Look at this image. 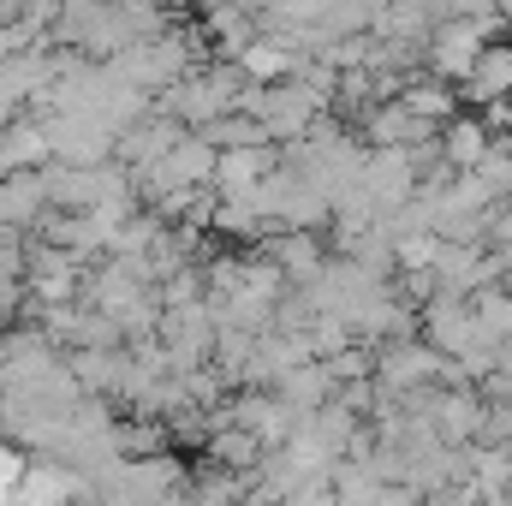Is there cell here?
<instances>
[{"label":"cell","instance_id":"6da1fadb","mask_svg":"<svg viewBox=\"0 0 512 506\" xmlns=\"http://www.w3.org/2000/svg\"><path fill=\"white\" fill-rule=\"evenodd\" d=\"M483 48H489V36H483L477 24L447 18V24H435V36H429V48H423V66H429V78L465 84V78H471V66L483 60Z\"/></svg>","mask_w":512,"mask_h":506},{"label":"cell","instance_id":"7a4b0ae2","mask_svg":"<svg viewBox=\"0 0 512 506\" xmlns=\"http://www.w3.org/2000/svg\"><path fill=\"white\" fill-rule=\"evenodd\" d=\"M489 149H495V131H489L483 114H459V120H447L441 137H435V155H441L447 173H477L489 161Z\"/></svg>","mask_w":512,"mask_h":506},{"label":"cell","instance_id":"3957f363","mask_svg":"<svg viewBox=\"0 0 512 506\" xmlns=\"http://www.w3.org/2000/svg\"><path fill=\"white\" fill-rule=\"evenodd\" d=\"M54 215V197H48V173H6L0 179V227H42Z\"/></svg>","mask_w":512,"mask_h":506},{"label":"cell","instance_id":"277c9868","mask_svg":"<svg viewBox=\"0 0 512 506\" xmlns=\"http://www.w3.org/2000/svg\"><path fill=\"white\" fill-rule=\"evenodd\" d=\"M268 262H274L286 280H304V286H316V280L328 274V245H322V233H310V227H292V233H274V239H268Z\"/></svg>","mask_w":512,"mask_h":506},{"label":"cell","instance_id":"5b68a950","mask_svg":"<svg viewBox=\"0 0 512 506\" xmlns=\"http://www.w3.org/2000/svg\"><path fill=\"white\" fill-rule=\"evenodd\" d=\"M459 96H465V102H477V108L512 102V48L489 42V48H483V60L471 66V78L459 84Z\"/></svg>","mask_w":512,"mask_h":506},{"label":"cell","instance_id":"8992f818","mask_svg":"<svg viewBox=\"0 0 512 506\" xmlns=\"http://www.w3.org/2000/svg\"><path fill=\"white\" fill-rule=\"evenodd\" d=\"M399 102L423 120V126H447V120H459V84H447V78H405V90H399Z\"/></svg>","mask_w":512,"mask_h":506},{"label":"cell","instance_id":"52a82bcc","mask_svg":"<svg viewBox=\"0 0 512 506\" xmlns=\"http://www.w3.org/2000/svg\"><path fill=\"white\" fill-rule=\"evenodd\" d=\"M197 137H209L215 149H262V143H274V137H268V131H262L251 114H245V108H239V114H221V120H209Z\"/></svg>","mask_w":512,"mask_h":506},{"label":"cell","instance_id":"ba28073f","mask_svg":"<svg viewBox=\"0 0 512 506\" xmlns=\"http://www.w3.org/2000/svg\"><path fill=\"white\" fill-rule=\"evenodd\" d=\"M477 185L489 191V203H512V143L507 137H495L489 161L477 167Z\"/></svg>","mask_w":512,"mask_h":506},{"label":"cell","instance_id":"9c48e42d","mask_svg":"<svg viewBox=\"0 0 512 506\" xmlns=\"http://www.w3.org/2000/svg\"><path fill=\"white\" fill-rule=\"evenodd\" d=\"M24 477H30V465L18 459V447H6V441H0V506H18Z\"/></svg>","mask_w":512,"mask_h":506}]
</instances>
